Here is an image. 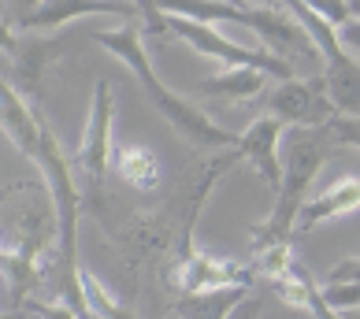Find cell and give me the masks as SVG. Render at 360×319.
<instances>
[{"label":"cell","instance_id":"cell-1","mask_svg":"<svg viewBox=\"0 0 360 319\" xmlns=\"http://www.w3.org/2000/svg\"><path fill=\"white\" fill-rule=\"evenodd\" d=\"M242 160L245 156L238 149H226V152L205 156L186 167L179 185L167 197V204H160V211H153L145 219H134L127 230H119V249H123L127 268L145 271V268H156L160 263V271H167V282H171L175 268L193 252V230H197V219H201L208 193Z\"/></svg>","mask_w":360,"mask_h":319},{"label":"cell","instance_id":"cell-2","mask_svg":"<svg viewBox=\"0 0 360 319\" xmlns=\"http://www.w3.org/2000/svg\"><path fill=\"white\" fill-rule=\"evenodd\" d=\"M89 37L134 71L138 86L145 89V97L164 112V119L175 126V134L186 145H193V149H234V145H238L242 134H231V130L216 126L201 108H197V104L175 97V93L156 78L153 63H149V52H145V22L141 19H127L119 30H89Z\"/></svg>","mask_w":360,"mask_h":319},{"label":"cell","instance_id":"cell-3","mask_svg":"<svg viewBox=\"0 0 360 319\" xmlns=\"http://www.w3.org/2000/svg\"><path fill=\"white\" fill-rule=\"evenodd\" d=\"M312 130H323V126H297V130H290V134H283V141H286L283 190L275 193L271 216L249 227L252 252L297 237V216H301L304 201H309L312 178L319 175V167H323L327 156H330V141H323L319 134H312Z\"/></svg>","mask_w":360,"mask_h":319},{"label":"cell","instance_id":"cell-4","mask_svg":"<svg viewBox=\"0 0 360 319\" xmlns=\"http://www.w3.org/2000/svg\"><path fill=\"white\" fill-rule=\"evenodd\" d=\"M112 112H115V86L108 78L93 82V108L82 145H78V171L86 178V204L101 211L104 204V175L112 164Z\"/></svg>","mask_w":360,"mask_h":319},{"label":"cell","instance_id":"cell-5","mask_svg":"<svg viewBox=\"0 0 360 319\" xmlns=\"http://www.w3.org/2000/svg\"><path fill=\"white\" fill-rule=\"evenodd\" d=\"M171 37L186 41L193 52H201L208 60H223L226 67H257L264 74L286 82L293 78V63H286L283 56H275L271 48H245V45H234L216 30L212 22H197V19H182V15H171Z\"/></svg>","mask_w":360,"mask_h":319},{"label":"cell","instance_id":"cell-6","mask_svg":"<svg viewBox=\"0 0 360 319\" xmlns=\"http://www.w3.org/2000/svg\"><path fill=\"white\" fill-rule=\"evenodd\" d=\"M271 115H278L283 123L293 126H327L338 115L335 100H330L327 78L312 74V78H286L278 82L271 93Z\"/></svg>","mask_w":360,"mask_h":319},{"label":"cell","instance_id":"cell-7","mask_svg":"<svg viewBox=\"0 0 360 319\" xmlns=\"http://www.w3.org/2000/svg\"><path fill=\"white\" fill-rule=\"evenodd\" d=\"M68 37H30V41H22V45H4L8 48V56H15L11 60V71H8V82L15 86L26 100H41V93L49 86V74L52 67L60 63V56L68 52Z\"/></svg>","mask_w":360,"mask_h":319},{"label":"cell","instance_id":"cell-8","mask_svg":"<svg viewBox=\"0 0 360 319\" xmlns=\"http://www.w3.org/2000/svg\"><path fill=\"white\" fill-rule=\"evenodd\" d=\"M249 30H257V37L268 45L275 56H283L286 63H297V60H323V52L316 48V41L309 37V30L297 22L293 11H275L268 8H249V19H245Z\"/></svg>","mask_w":360,"mask_h":319},{"label":"cell","instance_id":"cell-9","mask_svg":"<svg viewBox=\"0 0 360 319\" xmlns=\"http://www.w3.org/2000/svg\"><path fill=\"white\" fill-rule=\"evenodd\" d=\"M252 268L238 260H219L212 256V252H201L193 249L190 256H186L175 275H171V286L179 289V294H201V289H219V286H252Z\"/></svg>","mask_w":360,"mask_h":319},{"label":"cell","instance_id":"cell-10","mask_svg":"<svg viewBox=\"0 0 360 319\" xmlns=\"http://www.w3.org/2000/svg\"><path fill=\"white\" fill-rule=\"evenodd\" d=\"M82 15H119V19H141L138 4L130 0H41L34 11L15 19L19 30H56L68 26L71 19Z\"/></svg>","mask_w":360,"mask_h":319},{"label":"cell","instance_id":"cell-11","mask_svg":"<svg viewBox=\"0 0 360 319\" xmlns=\"http://www.w3.org/2000/svg\"><path fill=\"white\" fill-rule=\"evenodd\" d=\"M278 141H283V119L278 115H264L257 119L234 149L245 156V164H252V171L264 178L271 193L283 190V164H278Z\"/></svg>","mask_w":360,"mask_h":319},{"label":"cell","instance_id":"cell-12","mask_svg":"<svg viewBox=\"0 0 360 319\" xmlns=\"http://www.w3.org/2000/svg\"><path fill=\"white\" fill-rule=\"evenodd\" d=\"M356 208H360V175H345L335 185H327L319 197L304 201L301 216H297V234H309L319 223L345 216V211H356Z\"/></svg>","mask_w":360,"mask_h":319},{"label":"cell","instance_id":"cell-13","mask_svg":"<svg viewBox=\"0 0 360 319\" xmlns=\"http://www.w3.org/2000/svg\"><path fill=\"white\" fill-rule=\"evenodd\" d=\"M249 294L252 286H219V289H201V294H179L171 312L179 319H226Z\"/></svg>","mask_w":360,"mask_h":319},{"label":"cell","instance_id":"cell-14","mask_svg":"<svg viewBox=\"0 0 360 319\" xmlns=\"http://www.w3.org/2000/svg\"><path fill=\"white\" fill-rule=\"evenodd\" d=\"M264 82H268V74L257 71V67H226V71H219V74L205 78V82H197L193 93L212 97V100L245 104V100H257V97H260Z\"/></svg>","mask_w":360,"mask_h":319},{"label":"cell","instance_id":"cell-15","mask_svg":"<svg viewBox=\"0 0 360 319\" xmlns=\"http://www.w3.org/2000/svg\"><path fill=\"white\" fill-rule=\"evenodd\" d=\"M115 171L127 185H134L141 193H153V190H160V182H164V164H160V156L153 149H145V145H123V149L115 152Z\"/></svg>","mask_w":360,"mask_h":319},{"label":"cell","instance_id":"cell-16","mask_svg":"<svg viewBox=\"0 0 360 319\" xmlns=\"http://www.w3.org/2000/svg\"><path fill=\"white\" fill-rule=\"evenodd\" d=\"M160 11L167 15H182V19H197V22H238L245 26L249 19V8H234L226 0H156Z\"/></svg>","mask_w":360,"mask_h":319},{"label":"cell","instance_id":"cell-17","mask_svg":"<svg viewBox=\"0 0 360 319\" xmlns=\"http://www.w3.org/2000/svg\"><path fill=\"white\" fill-rule=\"evenodd\" d=\"M327 78V89H330V100L342 115H360V60H342L335 67L323 71Z\"/></svg>","mask_w":360,"mask_h":319},{"label":"cell","instance_id":"cell-18","mask_svg":"<svg viewBox=\"0 0 360 319\" xmlns=\"http://www.w3.org/2000/svg\"><path fill=\"white\" fill-rule=\"evenodd\" d=\"M82 286H86V301H89V308L97 312L101 319H138V315H134V308H127V304L119 301V297H115L112 289L104 286L93 271H86V268H82Z\"/></svg>","mask_w":360,"mask_h":319},{"label":"cell","instance_id":"cell-19","mask_svg":"<svg viewBox=\"0 0 360 319\" xmlns=\"http://www.w3.org/2000/svg\"><path fill=\"white\" fill-rule=\"evenodd\" d=\"M323 297L335 312H349L360 308V282H327L323 286Z\"/></svg>","mask_w":360,"mask_h":319},{"label":"cell","instance_id":"cell-20","mask_svg":"<svg viewBox=\"0 0 360 319\" xmlns=\"http://www.w3.org/2000/svg\"><path fill=\"white\" fill-rule=\"evenodd\" d=\"M327 130H330V138L335 141H342V145H349V149H360V115H335L327 123Z\"/></svg>","mask_w":360,"mask_h":319},{"label":"cell","instance_id":"cell-21","mask_svg":"<svg viewBox=\"0 0 360 319\" xmlns=\"http://www.w3.org/2000/svg\"><path fill=\"white\" fill-rule=\"evenodd\" d=\"M316 15H323L327 22H335V26H345L353 19V8H349V0H304Z\"/></svg>","mask_w":360,"mask_h":319},{"label":"cell","instance_id":"cell-22","mask_svg":"<svg viewBox=\"0 0 360 319\" xmlns=\"http://www.w3.org/2000/svg\"><path fill=\"white\" fill-rule=\"evenodd\" d=\"M330 282H360V256L342 260L335 271H330Z\"/></svg>","mask_w":360,"mask_h":319},{"label":"cell","instance_id":"cell-23","mask_svg":"<svg viewBox=\"0 0 360 319\" xmlns=\"http://www.w3.org/2000/svg\"><path fill=\"white\" fill-rule=\"evenodd\" d=\"M260 308H264V301H260L257 294H249V297L238 304V308L226 315V319H260Z\"/></svg>","mask_w":360,"mask_h":319},{"label":"cell","instance_id":"cell-24","mask_svg":"<svg viewBox=\"0 0 360 319\" xmlns=\"http://www.w3.org/2000/svg\"><path fill=\"white\" fill-rule=\"evenodd\" d=\"M338 34H342V41H345V45L353 48V56L360 60V19L353 15V19L345 22V26H338Z\"/></svg>","mask_w":360,"mask_h":319},{"label":"cell","instance_id":"cell-25","mask_svg":"<svg viewBox=\"0 0 360 319\" xmlns=\"http://www.w3.org/2000/svg\"><path fill=\"white\" fill-rule=\"evenodd\" d=\"M15 4H19V8H22V15H26V11H34V8H37V4H41V0H15Z\"/></svg>","mask_w":360,"mask_h":319},{"label":"cell","instance_id":"cell-26","mask_svg":"<svg viewBox=\"0 0 360 319\" xmlns=\"http://www.w3.org/2000/svg\"><path fill=\"white\" fill-rule=\"evenodd\" d=\"M342 319H360V308H349V312H342Z\"/></svg>","mask_w":360,"mask_h":319},{"label":"cell","instance_id":"cell-27","mask_svg":"<svg viewBox=\"0 0 360 319\" xmlns=\"http://www.w3.org/2000/svg\"><path fill=\"white\" fill-rule=\"evenodd\" d=\"M226 4H234V8H252L249 0H226Z\"/></svg>","mask_w":360,"mask_h":319},{"label":"cell","instance_id":"cell-28","mask_svg":"<svg viewBox=\"0 0 360 319\" xmlns=\"http://www.w3.org/2000/svg\"><path fill=\"white\" fill-rule=\"evenodd\" d=\"M349 8H353V15L360 19V0H349Z\"/></svg>","mask_w":360,"mask_h":319},{"label":"cell","instance_id":"cell-29","mask_svg":"<svg viewBox=\"0 0 360 319\" xmlns=\"http://www.w3.org/2000/svg\"><path fill=\"white\" fill-rule=\"evenodd\" d=\"M130 4H138V0H130Z\"/></svg>","mask_w":360,"mask_h":319},{"label":"cell","instance_id":"cell-30","mask_svg":"<svg viewBox=\"0 0 360 319\" xmlns=\"http://www.w3.org/2000/svg\"><path fill=\"white\" fill-rule=\"evenodd\" d=\"M175 319H179V315H175Z\"/></svg>","mask_w":360,"mask_h":319}]
</instances>
